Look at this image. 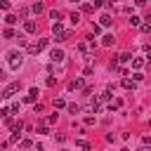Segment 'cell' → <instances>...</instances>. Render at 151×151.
I'll return each mask as SVG.
<instances>
[{
  "instance_id": "obj_25",
  "label": "cell",
  "mask_w": 151,
  "mask_h": 151,
  "mask_svg": "<svg viewBox=\"0 0 151 151\" xmlns=\"http://www.w3.org/2000/svg\"><path fill=\"white\" fill-rule=\"evenodd\" d=\"M80 9H83V12H92V9H94V7H92V5H90V2H85V5H80Z\"/></svg>"
},
{
  "instance_id": "obj_10",
  "label": "cell",
  "mask_w": 151,
  "mask_h": 151,
  "mask_svg": "<svg viewBox=\"0 0 151 151\" xmlns=\"http://www.w3.org/2000/svg\"><path fill=\"white\" fill-rule=\"evenodd\" d=\"M113 40H116V38H113L111 33H106V35H101V45H104V47H111V45H113Z\"/></svg>"
},
{
  "instance_id": "obj_36",
  "label": "cell",
  "mask_w": 151,
  "mask_h": 151,
  "mask_svg": "<svg viewBox=\"0 0 151 151\" xmlns=\"http://www.w3.org/2000/svg\"><path fill=\"white\" fill-rule=\"evenodd\" d=\"M0 118H2V113H0Z\"/></svg>"
},
{
  "instance_id": "obj_3",
  "label": "cell",
  "mask_w": 151,
  "mask_h": 151,
  "mask_svg": "<svg viewBox=\"0 0 151 151\" xmlns=\"http://www.w3.org/2000/svg\"><path fill=\"white\" fill-rule=\"evenodd\" d=\"M42 47H47V38H42V40H38V42H33V45H28V54H38Z\"/></svg>"
},
{
  "instance_id": "obj_33",
  "label": "cell",
  "mask_w": 151,
  "mask_h": 151,
  "mask_svg": "<svg viewBox=\"0 0 151 151\" xmlns=\"http://www.w3.org/2000/svg\"><path fill=\"white\" fill-rule=\"evenodd\" d=\"M120 151H130V149H120Z\"/></svg>"
},
{
  "instance_id": "obj_21",
  "label": "cell",
  "mask_w": 151,
  "mask_h": 151,
  "mask_svg": "<svg viewBox=\"0 0 151 151\" xmlns=\"http://www.w3.org/2000/svg\"><path fill=\"white\" fill-rule=\"evenodd\" d=\"M5 21H7L9 26H14V24H17V17H14V14H7V17H5Z\"/></svg>"
},
{
  "instance_id": "obj_34",
  "label": "cell",
  "mask_w": 151,
  "mask_h": 151,
  "mask_svg": "<svg viewBox=\"0 0 151 151\" xmlns=\"http://www.w3.org/2000/svg\"><path fill=\"white\" fill-rule=\"evenodd\" d=\"M73 2H80V0H73Z\"/></svg>"
},
{
  "instance_id": "obj_20",
  "label": "cell",
  "mask_w": 151,
  "mask_h": 151,
  "mask_svg": "<svg viewBox=\"0 0 151 151\" xmlns=\"http://www.w3.org/2000/svg\"><path fill=\"white\" fill-rule=\"evenodd\" d=\"M123 87H125V90H132V87H134V80L125 78V80H123Z\"/></svg>"
},
{
  "instance_id": "obj_14",
  "label": "cell",
  "mask_w": 151,
  "mask_h": 151,
  "mask_svg": "<svg viewBox=\"0 0 151 151\" xmlns=\"http://www.w3.org/2000/svg\"><path fill=\"white\" fill-rule=\"evenodd\" d=\"M78 87H83V78H78V80L68 83V90H78Z\"/></svg>"
},
{
  "instance_id": "obj_6",
  "label": "cell",
  "mask_w": 151,
  "mask_h": 151,
  "mask_svg": "<svg viewBox=\"0 0 151 151\" xmlns=\"http://www.w3.org/2000/svg\"><path fill=\"white\" fill-rule=\"evenodd\" d=\"M38 94H40V92H38V87H31V90H28V94L24 97V101H38Z\"/></svg>"
},
{
  "instance_id": "obj_1",
  "label": "cell",
  "mask_w": 151,
  "mask_h": 151,
  "mask_svg": "<svg viewBox=\"0 0 151 151\" xmlns=\"http://www.w3.org/2000/svg\"><path fill=\"white\" fill-rule=\"evenodd\" d=\"M7 61H9V68H12V71H17V68L24 64V54H21V52H17V50H12V52L7 54Z\"/></svg>"
},
{
  "instance_id": "obj_12",
  "label": "cell",
  "mask_w": 151,
  "mask_h": 151,
  "mask_svg": "<svg viewBox=\"0 0 151 151\" xmlns=\"http://www.w3.org/2000/svg\"><path fill=\"white\" fill-rule=\"evenodd\" d=\"M120 106H123V99H111V101H109V109H111V111H118Z\"/></svg>"
},
{
  "instance_id": "obj_2",
  "label": "cell",
  "mask_w": 151,
  "mask_h": 151,
  "mask_svg": "<svg viewBox=\"0 0 151 151\" xmlns=\"http://www.w3.org/2000/svg\"><path fill=\"white\" fill-rule=\"evenodd\" d=\"M19 90H21V83H19V80H14L12 85H7V90H5L0 97H2V99H9V97H14V92H19Z\"/></svg>"
},
{
  "instance_id": "obj_13",
  "label": "cell",
  "mask_w": 151,
  "mask_h": 151,
  "mask_svg": "<svg viewBox=\"0 0 151 151\" xmlns=\"http://www.w3.org/2000/svg\"><path fill=\"white\" fill-rule=\"evenodd\" d=\"M50 19H54V24H57V21H61V19H64V14H61L59 9H54V12H50Z\"/></svg>"
},
{
  "instance_id": "obj_29",
  "label": "cell",
  "mask_w": 151,
  "mask_h": 151,
  "mask_svg": "<svg viewBox=\"0 0 151 151\" xmlns=\"http://www.w3.org/2000/svg\"><path fill=\"white\" fill-rule=\"evenodd\" d=\"M78 52H87V42H78Z\"/></svg>"
},
{
  "instance_id": "obj_5",
  "label": "cell",
  "mask_w": 151,
  "mask_h": 151,
  "mask_svg": "<svg viewBox=\"0 0 151 151\" xmlns=\"http://www.w3.org/2000/svg\"><path fill=\"white\" fill-rule=\"evenodd\" d=\"M24 31H26V33H35V31H38V24H35L33 19H28V21H24Z\"/></svg>"
},
{
  "instance_id": "obj_26",
  "label": "cell",
  "mask_w": 151,
  "mask_h": 151,
  "mask_svg": "<svg viewBox=\"0 0 151 151\" xmlns=\"http://www.w3.org/2000/svg\"><path fill=\"white\" fill-rule=\"evenodd\" d=\"M71 21L78 24V21H80V12H73V14H71Z\"/></svg>"
},
{
  "instance_id": "obj_19",
  "label": "cell",
  "mask_w": 151,
  "mask_h": 151,
  "mask_svg": "<svg viewBox=\"0 0 151 151\" xmlns=\"http://www.w3.org/2000/svg\"><path fill=\"white\" fill-rule=\"evenodd\" d=\"M45 85H47V87H54V85H57V78H54V76H47Z\"/></svg>"
},
{
  "instance_id": "obj_15",
  "label": "cell",
  "mask_w": 151,
  "mask_h": 151,
  "mask_svg": "<svg viewBox=\"0 0 151 151\" xmlns=\"http://www.w3.org/2000/svg\"><path fill=\"white\" fill-rule=\"evenodd\" d=\"M52 104H54V109H64V106H66V101H64L61 97H54V101H52Z\"/></svg>"
},
{
  "instance_id": "obj_35",
  "label": "cell",
  "mask_w": 151,
  "mask_h": 151,
  "mask_svg": "<svg viewBox=\"0 0 151 151\" xmlns=\"http://www.w3.org/2000/svg\"><path fill=\"white\" fill-rule=\"evenodd\" d=\"M149 127H151V120H149Z\"/></svg>"
},
{
  "instance_id": "obj_9",
  "label": "cell",
  "mask_w": 151,
  "mask_h": 151,
  "mask_svg": "<svg viewBox=\"0 0 151 151\" xmlns=\"http://www.w3.org/2000/svg\"><path fill=\"white\" fill-rule=\"evenodd\" d=\"M111 24H113L111 14H101V17H99V26H111Z\"/></svg>"
},
{
  "instance_id": "obj_31",
  "label": "cell",
  "mask_w": 151,
  "mask_h": 151,
  "mask_svg": "<svg viewBox=\"0 0 151 151\" xmlns=\"http://www.w3.org/2000/svg\"><path fill=\"white\" fill-rule=\"evenodd\" d=\"M137 151H151V146H146V144H142V146H139Z\"/></svg>"
},
{
  "instance_id": "obj_24",
  "label": "cell",
  "mask_w": 151,
  "mask_h": 151,
  "mask_svg": "<svg viewBox=\"0 0 151 151\" xmlns=\"http://www.w3.org/2000/svg\"><path fill=\"white\" fill-rule=\"evenodd\" d=\"M68 111H71V113H80V106H78V104H68Z\"/></svg>"
},
{
  "instance_id": "obj_22",
  "label": "cell",
  "mask_w": 151,
  "mask_h": 151,
  "mask_svg": "<svg viewBox=\"0 0 151 151\" xmlns=\"http://www.w3.org/2000/svg\"><path fill=\"white\" fill-rule=\"evenodd\" d=\"M76 144H78V146H80V149H85V151H90V144H87V142H85V139H78V142H76Z\"/></svg>"
},
{
  "instance_id": "obj_4",
  "label": "cell",
  "mask_w": 151,
  "mask_h": 151,
  "mask_svg": "<svg viewBox=\"0 0 151 151\" xmlns=\"http://www.w3.org/2000/svg\"><path fill=\"white\" fill-rule=\"evenodd\" d=\"M50 59H52L54 64H61V61L66 59V54H64V50H52V52H50Z\"/></svg>"
},
{
  "instance_id": "obj_11",
  "label": "cell",
  "mask_w": 151,
  "mask_h": 151,
  "mask_svg": "<svg viewBox=\"0 0 151 151\" xmlns=\"http://www.w3.org/2000/svg\"><path fill=\"white\" fill-rule=\"evenodd\" d=\"M47 125H50L47 120H40L38 127H35V132H38V134H47Z\"/></svg>"
},
{
  "instance_id": "obj_23",
  "label": "cell",
  "mask_w": 151,
  "mask_h": 151,
  "mask_svg": "<svg viewBox=\"0 0 151 151\" xmlns=\"http://www.w3.org/2000/svg\"><path fill=\"white\" fill-rule=\"evenodd\" d=\"M139 28H142V33H149V31H151V24H149V21H144Z\"/></svg>"
},
{
  "instance_id": "obj_32",
  "label": "cell",
  "mask_w": 151,
  "mask_h": 151,
  "mask_svg": "<svg viewBox=\"0 0 151 151\" xmlns=\"http://www.w3.org/2000/svg\"><path fill=\"white\" fill-rule=\"evenodd\" d=\"M134 2H137V7H144L146 5V0H134Z\"/></svg>"
},
{
  "instance_id": "obj_28",
  "label": "cell",
  "mask_w": 151,
  "mask_h": 151,
  "mask_svg": "<svg viewBox=\"0 0 151 151\" xmlns=\"http://www.w3.org/2000/svg\"><path fill=\"white\" fill-rule=\"evenodd\" d=\"M0 9H5V12H9V2H7V0H2V2H0Z\"/></svg>"
},
{
  "instance_id": "obj_37",
  "label": "cell",
  "mask_w": 151,
  "mask_h": 151,
  "mask_svg": "<svg viewBox=\"0 0 151 151\" xmlns=\"http://www.w3.org/2000/svg\"><path fill=\"white\" fill-rule=\"evenodd\" d=\"M38 151H42V149H38Z\"/></svg>"
},
{
  "instance_id": "obj_18",
  "label": "cell",
  "mask_w": 151,
  "mask_h": 151,
  "mask_svg": "<svg viewBox=\"0 0 151 151\" xmlns=\"http://www.w3.org/2000/svg\"><path fill=\"white\" fill-rule=\"evenodd\" d=\"M132 66H134V68L139 71V68L144 66V59H139V57H134V59H132Z\"/></svg>"
},
{
  "instance_id": "obj_17",
  "label": "cell",
  "mask_w": 151,
  "mask_h": 151,
  "mask_svg": "<svg viewBox=\"0 0 151 151\" xmlns=\"http://www.w3.org/2000/svg\"><path fill=\"white\" fill-rule=\"evenodd\" d=\"M130 26H142V19H139L137 14H132V17H130Z\"/></svg>"
},
{
  "instance_id": "obj_7",
  "label": "cell",
  "mask_w": 151,
  "mask_h": 151,
  "mask_svg": "<svg viewBox=\"0 0 151 151\" xmlns=\"http://www.w3.org/2000/svg\"><path fill=\"white\" fill-rule=\"evenodd\" d=\"M125 61H132V54H127V52H123V54H118V59L113 61V66H118V64H125Z\"/></svg>"
},
{
  "instance_id": "obj_30",
  "label": "cell",
  "mask_w": 151,
  "mask_h": 151,
  "mask_svg": "<svg viewBox=\"0 0 151 151\" xmlns=\"http://www.w3.org/2000/svg\"><path fill=\"white\" fill-rule=\"evenodd\" d=\"M54 139H57V142L61 144V142H66V134H54Z\"/></svg>"
},
{
  "instance_id": "obj_8",
  "label": "cell",
  "mask_w": 151,
  "mask_h": 151,
  "mask_svg": "<svg viewBox=\"0 0 151 151\" xmlns=\"http://www.w3.org/2000/svg\"><path fill=\"white\" fill-rule=\"evenodd\" d=\"M111 97H113V94H111V87H109V90H104V92L97 97V101H99V104H104V101H111Z\"/></svg>"
},
{
  "instance_id": "obj_27",
  "label": "cell",
  "mask_w": 151,
  "mask_h": 151,
  "mask_svg": "<svg viewBox=\"0 0 151 151\" xmlns=\"http://www.w3.org/2000/svg\"><path fill=\"white\" fill-rule=\"evenodd\" d=\"M2 35H5V38H14V31H12V28H5Z\"/></svg>"
},
{
  "instance_id": "obj_16",
  "label": "cell",
  "mask_w": 151,
  "mask_h": 151,
  "mask_svg": "<svg viewBox=\"0 0 151 151\" xmlns=\"http://www.w3.org/2000/svg\"><path fill=\"white\" fill-rule=\"evenodd\" d=\"M31 9H33L35 14H40V12L45 9V5H42V2H33V7H31Z\"/></svg>"
}]
</instances>
